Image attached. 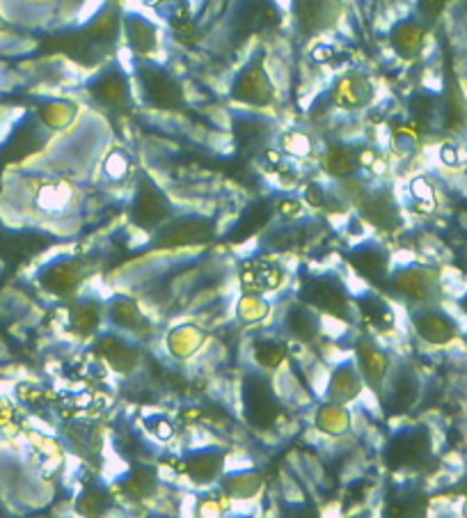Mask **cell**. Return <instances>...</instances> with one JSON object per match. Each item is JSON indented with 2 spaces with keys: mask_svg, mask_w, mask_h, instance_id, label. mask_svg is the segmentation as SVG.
<instances>
[{
  "mask_svg": "<svg viewBox=\"0 0 467 518\" xmlns=\"http://www.w3.org/2000/svg\"><path fill=\"white\" fill-rule=\"evenodd\" d=\"M216 238V223L204 216H172L163 223L151 236L154 250H172V248H191V245H204Z\"/></svg>",
  "mask_w": 467,
  "mask_h": 518,
  "instance_id": "3",
  "label": "cell"
},
{
  "mask_svg": "<svg viewBox=\"0 0 467 518\" xmlns=\"http://www.w3.org/2000/svg\"><path fill=\"white\" fill-rule=\"evenodd\" d=\"M131 42H133L138 48H142V51H147V48L154 46V28L147 26L144 21H140L138 26H131Z\"/></svg>",
  "mask_w": 467,
  "mask_h": 518,
  "instance_id": "32",
  "label": "cell"
},
{
  "mask_svg": "<svg viewBox=\"0 0 467 518\" xmlns=\"http://www.w3.org/2000/svg\"><path fill=\"white\" fill-rule=\"evenodd\" d=\"M94 92L103 103H124L128 96L126 85H121L119 80H103L101 87L94 89Z\"/></svg>",
  "mask_w": 467,
  "mask_h": 518,
  "instance_id": "31",
  "label": "cell"
},
{
  "mask_svg": "<svg viewBox=\"0 0 467 518\" xmlns=\"http://www.w3.org/2000/svg\"><path fill=\"white\" fill-rule=\"evenodd\" d=\"M177 209L172 200L161 191V186L154 184V179L142 175L138 179L133 200L128 207V218L135 227L144 229V232H156L163 223L175 216Z\"/></svg>",
  "mask_w": 467,
  "mask_h": 518,
  "instance_id": "4",
  "label": "cell"
},
{
  "mask_svg": "<svg viewBox=\"0 0 467 518\" xmlns=\"http://www.w3.org/2000/svg\"><path fill=\"white\" fill-rule=\"evenodd\" d=\"M387 287H392L403 298L417 303V305H431V303L438 301L442 292V282L436 271L415 264L392 271Z\"/></svg>",
  "mask_w": 467,
  "mask_h": 518,
  "instance_id": "5",
  "label": "cell"
},
{
  "mask_svg": "<svg viewBox=\"0 0 467 518\" xmlns=\"http://www.w3.org/2000/svg\"><path fill=\"white\" fill-rule=\"evenodd\" d=\"M359 213H362V218L366 223H371L378 229H385V232H392V229H396L401 223L399 204L394 202V197L385 191L364 195L362 200H359Z\"/></svg>",
  "mask_w": 467,
  "mask_h": 518,
  "instance_id": "15",
  "label": "cell"
},
{
  "mask_svg": "<svg viewBox=\"0 0 467 518\" xmlns=\"http://www.w3.org/2000/svg\"><path fill=\"white\" fill-rule=\"evenodd\" d=\"M348 266L371 287H387L392 275V257L385 245L376 241L357 243L346 254Z\"/></svg>",
  "mask_w": 467,
  "mask_h": 518,
  "instance_id": "8",
  "label": "cell"
},
{
  "mask_svg": "<svg viewBox=\"0 0 467 518\" xmlns=\"http://www.w3.org/2000/svg\"><path fill=\"white\" fill-rule=\"evenodd\" d=\"M273 204H275L277 216H280L282 220H289V225L296 223V220L302 216V209H305V204H302L298 197H291V195H286V197H282V200H277Z\"/></svg>",
  "mask_w": 467,
  "mask_h": 518,
  "instance_id": "30",
  "label": "cell"
},
{
  "mask_svg": "<svg viewBox=\"0 0 467 518\" xmlns=\"http://www.w3.org/2000/svg\"><path fill=\"white\" fill-rule=\"evenodd\" d=\"M243 413L248 424L259 431H268L280 417V404L264 369H252L243 378Z\"/></svg>",
  "mask_w": 467,
  "mask_h": 518,
  "instance_id": "2",
  "label": "cell"
},
{
  "mask_svg": "<svg viewBox=\"0 0 467 518\" xmlns=\"http://www.w3.org/2000/svg\"><path fill=\"white\" fill-rule=\"evenodd\" d=\"M369 94H371V89H369L366 78L359 76H348L339 80L337 85V101L341 106H359L366 101Z\"/></svg>",
  "mask_w": 467,
  "mask_h": 518,
  "instance_id": "27",
  "label": "cell"
},
{
  "mask_svg": "<svg viewBox=\"0 0 467 518\" xmlns=\"http://www.w3.org/2000/svg\"><path fill=\"white\" fill-rule=\"evenodd\" d=\"M204 335L195 326H177L168 335V347L177 358H188L200 349Z\"/></svg>",
  "mask_w": 467,
  "mask_h": 518,
  "instance_id": "25",
  "label": "cell"
},
{
  "mask_svg": "<svg viewBox=\"0 0 467 518\" xmlns=\"http://www.w3.org/2000/svg\"><path fill=\"white\" fill-rule=\"evenodd\" d=\"M110 493L108 489L99 487V484H94V487H87L83 493H80L78 498V514L83 516H99V514H105V509L110 507Z\"/></svg>",
  "mask_w": 467,
  "mask_h": 518,
  "instance_id": "26",
  "label": "cell"
},
{
  "mask_svg": "<svg viewBox=\"0 0 467 518\" xmlns=\"http://www.w3.org/2000/svg\"><path fill=\"white\" fill-rule=\"evenodd\" d=\"M158 489V475L149 466H138L121 480V491L131 500H144L156 493Z\"/></svg>",
  "mask_w": 467,
  "mask_h": 518,
  "instance_id": "23",
  "label": "cell"
},
{
  "mask_svg": "<svg viewBox=\"0 0 467 518\" xmlns=\"http://www.w3.org/2000/svg\"><path fill=\"white\" fill-rule=\"evenodd\" d=\"M355 365L364 378V385H369L380 397L385 378L392 369V356L371 337H359L355 347Z\"/></svg>",
  "mask_w": 467,
  "mask_h": 518,
  "instance_id": "11",
  "label": "cell"
},
{
  "mask_svg": "<svg viewBox=\"0 0 467 518\" xmlns=\"http://www.w3.org/2000/svg\"><path fill=\"white\" fill-rule=\"evenodd\" d=\"M227 482H232V496H252V491L257 489V477L252 473L245 475H234Z\"/></svg>",
  "mask_w": 467,
  "mask_h": 518,
  "instance_id": "33",
  "label": "cell"
},
{
  "mask_svg": "<svg viewBox=\"0 0 467 518\" xmlns=\"http://www.w3.org/2000/svg\"><path fill=\"white\" fill-rule=\"evenodd\" d=\"M89 271H92V264H89L87 259L64 254V257H57L55 261H51V264L46 266V271L42 273V280L55 296L69 298V296H73L85 285V280L89 278Z\"/></svg>",
  "mask_w": 467,
  "mask_h": 518,
  "instance_id": "10",
  "label": "cell"
},
{
  "mask_svg": "<svg viewBox=\"0 0 467 518\" xmlns=\"http://www.w3.org/2000/svg\"><path fill=\"white\" fill-rule=\"evenodd\" d=\"M357 312H359V319H362V324L371 328L373 333H392L396 326V312L394 308L390 305L387 301L383 298L380 294H373V292H366V294H359L357 301Z\"/></svg>",
  "mask_w": 467,
  "mask_h": 518,
  "instance_id": "17",
  "label": "cell"
},
{
  "mask_svg": "<svg viewBox=\"0 0 467 518\" xmlns=\"http://www.w3.org/2000/svg\"><path fill=\"white\" fill-rule=\"evenodd\" d=\"M142 76H144L147 96H149L156 106H163V108L179 106V101H181V87H179L170 76L161 73V69H144Z\"/></svg>",
  "mask_w": 467,
  "mask_h": 518,
  "instance_id": "22",
  "label": "cell"
},
{
  "mask_svg": "<svg viewBox=\"0 0 467 518\" xmlns=\"http://www.w3.org/2000/svg\"><path fill=\"white\" fill-rule=\"evenodd\" d=\"M103 322H105V303L94 298V296L80 298L71 310V331L78 337H83V340L99 333Z\"/></svg>",
  "mask_w": 467,
  "mask_h": 518,
  "instance_id": "20",
  "label": "cell"
},
{
  "mask_svg": "<svg viewBox=\"0 0 467 518\" xmlns=\"http://www.w3.org/2000/svg\"><path fill=\"white\" fill-rule=\"evenodd\" d=\"M298 301L307 303L316 312L332 319L348 322L350 319V298L348 289L339 275L334 273H309L302 278Z\"/></svg>",
  "mask_w": 467,
  "mask_h": 518,
  "instance_id": "1",
  "label": "cell"
},
{
  "mask_svg": "<svg viewBox=\"0 0 467 518\" xmlns=\"http://www.w3.org/2000/svg\"><path fill=\"white\" fill-rule=\"evenodd\" d=\"M241 287L250 296H266L282 289L286 282V271L277 259L268 254H255L248 257L239 268Z\"/></svg>",
  "mask_w": 467,
  "mask_h": 518,
  "instance_id": "7",
  "label": "cell"
},
{
  "mask_svg": "<svg viewBox=\"0 0 467 518\" xmlns=\"http://www.w3.org/2000/svg\"><path fill=\"white\" fill-rule=\"evenodd\" d=\"M323 168L332 177H350L357 170V159L350 150H332L325 156Z\"/></svg>",
  "mask_w": 467,
  "mask_h": 518,
  "instance_id": "28",
  "label": "cell"
},
{
  "mask_svg": "<svg viewBox=\"0 0 467 518\" xmlns=\"http://www.w3.org/2000/svg\"><path fill=\"white\" fill-rule=\"evenodd\" d=\"M284 328L293 340L302 344L314 342L318 333H321V312H316L307 303H293L284 312Z\"/></svg>",
  "mask_w": 467,
  "mask_h": 518,
  "instance_id": "18",
  "label": "cell"
},
{
  "mask_svg": "<svg viewBox=\"0 0 467 518\" xmlns=\"http://www.w3.org/2000/svg\"><path fill=\"white\" fill-rule=\"evenodd\" d=\"M105 322L114 326L117 331L124 333H144L149 331V322H147L144 312L140 305L128 298V296H112V298L105 303Z\"/></svg>",
  "mask_w": 467,
  "mask_h": 518,
  "instance_id": "16",
  "label": "cell"
},
{
  "mask_svg": "<svg viewBox=\"0 0 467 518\" xmlns=\"http://www.w3.org/2000/svg\"><path fill=\"white\" fill-rule=\"evenodd\" d=\"M252 358L259 369H275L284 363L286 358V344L275 340V337H257L252 344Z\"/></svg>",
  "mask_w": 467,
  "mask_h": 518,
  "instance_id": "24",
  "label": "cell"
},
{
  "mask_svg": "<svg viewBox=\"0 0 467 518\" xmlns=\"http://www.w3.org/2000/svg\"><path fill=\"white\" fill-rule=\"evenodd\" d=\"M325 197H327V193L318 184H309L305 188V204H307V207H311V209H323L325 207Z\"/></svg>",
  "mask_w": 467,
  "mask_h": 518,
  "instance_id": "35",
  "label": "cell"
},
{
  "mask_svg": "<svg viewBox=\"0 0 467 518\" xmlns=\"http://www.w3.org/2000/svg\"><path fill=\"white\" fill-rule=\"evenodd\" d=\"M380 394L390 415L406 413V410H410L415 406L417 397H420V376L406 363L392 365Z\"/></svg>",
  "mask_w": 467,
  "mask_h": 518,
  "instance_id": "9",
  "label": "cell"
},
{
  "mask_svg": "<svg viewBox=\"0 0 467 518\" xmlns=\"http://www.w3.org/2000/svg\"><path fill=\"white\" fill-rule=\"evenodd\" d=\"M284 150L293 156H307L311 152V143L305 134H289L284 138Z\"/></svg>",
  "mask_w": 467,
  "mask_h": 518,
  "instance_id": "34",
  "label": "cell"
},
{
  "mask_svg": "<svg viewBox=\"0 0 467 518\" xmlns=\"http://www.w3.org/2000/svg\"><path fill=\"white\" fill-rule=\"evenodd\" d=\"M413 328L431 347H447L458 335L456 319L438 308H422L413 312Z\"/></svg>",
  "mask_w": 467,
  "mask_h": 518,
  "instance_id": "12",
  "label": "cell"
},
{
  "mask_svg": "<svg viewBox=\"0 0 467 518\" xmlns=\"http://www.w3.org/2000/svg\"><path fill=\"white\" fill-rule=\"evenodd\" d=\"M362 388H364V378L353 360H348V363L334 367L330 381H327L325 397L334 401V404H348V401H353L362 392Z\"/></svg>",
  "mask_w": 467,
  "mask_h": 518,
  "instance_id": "19",
  "label": "cell"
},
{
  "mask_svg": "<svg viewBox=\"0 0 467 518\" xmlns=\"http://www.w3.org/2000/svg\"><path fill=\"white\" fill-rule=\"evenodd\" d=\"M179 470L188 475V480H193L198 487H207V484H213L223 477L225 452L216 449V447L191 452V454H186L181 461H179Z\"/></svg>",
  "mask_w": 467,
  "mask_h": 518,
  "instance_id": "14",
  "label": "cell"
},
{
  "mask_svg": "<svg viewBox=\"0 0 467 518\" xmlns=\"http://www.w3.org/2000/svg\"><path fill=\"white\" fill-rule=\"evenodd\" d=\"M128 168H131L128 156L124 152L114 150V152H110L108 159H105L103 172H105V177L112 179V182H121V179L128 175Z\"/></svg>",
  "mask_w": 467,
  "mask_h": 518,
  "instance_id": "29",
  "label": "cell"
},
{
  "mask_svg": "<svg viewBox=\"0 0 467 518\" xmlns=\"http://www.w3.org/2000/svg\"><path fill=\"white\" fill-rule=\"evenodd\" d=\"M94 351H96V356L117 374H131V372H135L138 365H140V351H138L126 337H121L114 331L103 333L99 340H96Z\"/></svg>",
  "mask_w": 467,
  "mask_h": 518,
  "instance_id": "13",
  "label": "cell"
},
{
  "mask_svg": "<svg viewBox=\"0 0 467 518\" xmlns=\"http://www.w3.org/2000/svg\"><path fill=\"white\" fill-rule=\"evenodd\" d=\"M413 195H415V200H420V202H433V188L424 182V179H415V184H413Z\"/></svg>",
  "mask_w": 467,
  "mask_h": 518,
  "instance_id": "36",
  "label": "cell"
},
{
  "mask_svg": "<svg viewBox=\"0 0 467 518\" xmlns=\"http://www.w3.org/2000/svg\"><path fill=\"white\" fill-rule=\"evenodd\" d=\"M273 213H275V204L268 200H259L255 204H250V207L241 213L236 227L232 229V241L241 243L261 232H266V227L270 225V220H273Z\"/></svg>",
  "mask_w": 467,
  "mask_h": 518,
  "instance_id": "21",
  "label": "cell"
},
{
  "mask_svg": "<svg viewBox=\"0 0 467 518\" xmlns=\"http://www.w3.org/2000/svg\"><path fill=\"white\" fill-rule=\"evenodd\" d=\"M431 454V433L424 426L399 431L385 449V461L394 470H413L420 468Z\"/></svg>",
  "mask_w": 467,
  "mask_h": 518,
  "instance_id": "6",
  "label": "cell"
}]
</instances>
